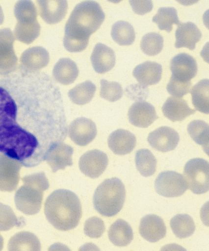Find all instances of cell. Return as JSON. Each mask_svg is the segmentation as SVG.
Here are the masks:
<instances>
[{
	"instance_id": "39",
	"label": "cell",
	"mask_w": 209,
	"mask_h": 251,
	"mask_svg": "<svg viewBox=\"0 0 209 251\" xmlns=\"http://www.w3.org/2000/svg\"><path fill=\"white\" fill-rule=\"evenodd\" d=\"M22 224L11 207L0 202V231H8Z\"/></svg>"
},
{
	"instance_id": "14",
	"label": "cell",
	"mask_w": 209,
	"mask_h": 251,
	"mask_svg": "<svg viewBox=\"0 0 209 251\" xmlns=\"http://www.w3.org/2000/svg\"><path fill=\"white\" fill-rule=\"evenodd\" d=\"M128 117L130 124L139 128L149 127L158 118L154 106L145 101L135 102L131 105Z\"/></svg>"
},
{
	"instance_id": "38",
	"label": "cell",
	"mask_w": 209,
	"mask_h": 251,
	"mask_svg": "<svg viewBox=\"0 0 209 251\" xmlns=\"http://www.w3.org/2000/svg\"><path fill=\"white\" fill-rule=\"evenodd\" d=\"M100 96L110 102H116L123 97L124 92L122 86L118 82H110L106 80H101Z\"/></svg>"
},
{
	"instance_id": "17",
	"label": "cell",
	"mask_w": 209,
	"mask_h": 251,
	"mask_svg": "<svg viewBox=\"0 0 209 251\" xmlns=\"http://www.w3.org/2000/svg\"><path fill=\"white\" fill-rule=\"evenodd\" d=\"M40 16L49 24L60 23L66 15L68 3L65 0H39Z\"/></svg>"
},
{
	"instance_id": "24",
	"label": "cell",
	"mask_w": 209,
	"mask_h": 251,
	"mask_svg": "<svg viewBox=\"0 0 209 251\" xmlns=\"http://www.w3.org/2000/svg\"><path fill=\"white\" fill-rule=\"evenodd\" d=\"M52 75L58 83L70 85L74 83L78 76L79 70L74 61L69 58H62L54 66Z\"/></svg>"
},
{
	"instance_id": "27",
	"label": "cell",
	"mask_w": 209,
	"mask_h": 251,
	"mask_svg": "<svg viewBox=\"0 0 209 251\" xmlns=\"http://www.w3.org/2000/svg\"><path fill=\"white\" fill-rule=\"evenodd\" d=\"M7 248L11 251H39L41 245L35 234L29 231H21L9 239Z\"/></svg>"
},
{
	"instance_id": "33",
	"label": "cell",
	"mask_w": 209,
	"mask_h": 251,
	"mask_svg": "<svg viewBox=\"0 0 209 251\" xmlns=\"http://www.w3.org/2000/svg\"><path fill=\"white\" fill-rule=\"evenodd\" d=\"M111 36L120 46L132 45L135 39L133 26L125 21H118L114 24L111 27Z\"/></svg>"
},
{
	"instance_id": "11",
	"label": "cell",
	"mask_w": 209,
	"mask_h": 251,
	"mask_svg": "<svg viewBox=\"0 0 209 251\" xmlns=\"http://www.w3.org/2000/svg\"><path fill=\"white\" fill-rule=\"evenodd\" d=\"M97 129L95 123L90 119L78 118L70 125L69 135L70 139L78 146L85 147L95 139Z\"/></svg>"
},
{
	"instance_id": "13",
	"label": "cell",
	"mask_w": 209,
	"mask_h": 251,
	"mask_svg": "<svg viewBox=\"0 0 209 251\" xmlns=\"http://www.w3.org/2000/svg\"><path fill=\"white\" fill-rule=\"evenodd\" d=\"M180 141L178 133L172 128L163 126L151 132L148 137L150 146L156 151L167 152L174 151Z\"/></svg>"
},
{
	"instance_id": "40",
	"label": "cell",
	"mask_w": 209,
	"mask_h": 251,
	"mask_svg": "<svg viewBox=\"0 0 209 251\" xmlns=\"http://www.w3.org/2000/svg\"><path fill=\"white\" fill-rule=\"evenodd\" d=\"M192 89L191 81L180 80L172 75L167 86V90L173 97L181 98L190 93Z\"/></svg>"
},
{
	"instance_id": "21",
	"label": "cell",
	"mask_w": 209,
	"mask_h": 251,
	"mask_svg": "<svg viewBox=\"0 0 209 251\" xmlns=\"http://www.w3.org/2000/svg\"><path fill=\"white\" fill-rule=\"evenodd\" d=\"M177 48H186L193 50L196 45L200 41L202 33L195 24L192 22L181 23L178 25L176 31Z\"/></svg>"
},
{
	"instance_id": "31",
	"label": "cell",
	"mask_w": 209,
	"mask_h": 251,
	"mask_svg": "<svg viewBox=\"0 0 209 251\" xmlns=\"http://www.w3.org/2000/svg\"><path fill=\"white\" fill-rule=\"evenodd\" d=\"M135 162L137 170L144 177L153 176L157 171V158L148 149L139 150L135 154Z\"/></svg>"
},
{
	"instance_id": "28",
	"label": "cell",
	"mask_w": 209,
	"mask_h": 251,
	"mask_svg": "<svg viewBox=\"0 0 209 251\" xmlns=\"http://www.w3.org/2000/svg\"><path fill=\"white\" fill-rule=\"evenodd\" d=\"M192 102L195 109L204 114L209 112V79H203L192 88Z\"/></svg>"
},
{
	"instance_id": "3",
	"label": "cell",
	"mask_w": 209,
	"mask_h": 251,
	"mask_svg": "<svg viewBox=\"0 0 209 251\" xmlns=\"http://www.w3.org/2000/svg\"><path fill=\"white\" fill-rule=\"evenodd\" d=\"M38 146L37 138L18 124L0 127V152L22 162L30 158Z\"/></svg>"
},
{
	"instance_id": "29",
	"label": "cell",
	"mask_w": 209,
	"mask_h": 251,
	"mask_svg": "<svg viewBox=\"0 0 209 251\" xmlns=\"http://www.w3.org/2000/svg\"><path fill=\"white\" fill-rule=\"evenodd\" d=\"M170 225L173 232L177 238L184 239L192 236L196 230V225L192 217L187 214L175 216Z\"/></svg>"
},
{
	"instance_id": "32",
	"label": "cell",
	"mask_w": 209,
	"mask_h": 251,
	"mask_svg": "<svg viewBox=\"0 0 209 251\" xmlns=\"http://www.w3.org/2000/svg\"><path fill=\"white\" fill-rule=\"evenodd\" d=\"M96 91L95 85L91 81L87 80L70 90L68 95L73 103L82 105L91 102L94 97Z\"/></svg>"
},
{
	"instance_id": "41",
	"label": "cell",
	"mask_w": 209,
	"mask_h": 251,
	"mask_svg": "<svg viewBox=\"0 0 209 251\" xmlns=\"http://www.w3.org/2000/svg\"><path fill=\"white\" fill-rule=\"evenodd\" d=\"M84 230L85 234L89 238L98 239L104 233L105 224L99 217H92L86 221Z\"/></svg>"
},
{
	"instance_id": "1",
	"label": "cell",
	"mask_w": 209,
	"mask_h": 251,
	"mask_svg": "<svg viewBox=\"0 0 209 251\" xmlns=\"http://www.w3.org/2000/svg\"><path fill=\"white\" fill-rule=\"evenodd\" d=\"M105 14L94 1L81 2L74 9L65 27L64 46L71 52L85 50L90 37L104 21Z\"/></svg>"
},
{
	"instance_id": "25",
	"label": "cell",
	"mask_w": 209,
	"mask_h": 251,
	"mask_svg": "<svg viewBox=\"0 0 209 251\" xmlns=\"http://www.w3.org/2000/svg\"><path fill=\"white\" fill-rule=\"evenodd\" d=\"M108 234L111 243L118 247H125L129 245L134 237L132 227L123 219L116 220L111 225Z\"/></svg>"
},
{
	"instance_id": "35",
	"label": "cell",
	"mask_w": 209,
	"mask_h": 251,
	"mask_svg": "<svg viewBox=\"0 0 209 251\" xmlns=\"http://www.w3.org/2000/svg\"><path fill=\"white\" fill-rule=\"evenodd\" d=\"M187 131L193 141L202 146L204 151L208 154L209 143L208 124L203 120H193L188 124Z\"/></svg>"
},
{
	"instance_id": "36",
	"label": "cell",
	"mask_w": 209,
	"mask_h": 251,
	"mask_svg": "<svg viewBox=\"0 0 209 251\" xmlns=\"http://www.w3.org/2000/svg\"><path fill=\"white\" fill-rule=\"evenodd\" d=\"M164 46L163 37L157 32H150L143 36L140 48L145 54L155 56L161 52Z\"/></svg>"
},
{
	"instance_id": "15",
	"label": "cell",
	"mask_w": 209,
	"mask_h": 251,
	"mask_svg": "<svg viewBox=\"0 0 209 251\" xmlns=\"http://www.w3.org/2000/svg\"><path fill=\"white\" fill-rule=\"evenodd\" d=\"M139 233L150 243H157L165 237L167 228L161 217L156 215H148L141 220Z\"/></svg>"
},
{
	"instance_id": "42",
	"label": "cell",
	"mask_w": 209,
	"mask_h": 251,
	"mask_svg": "<svg viewBox=\"0 0 209 251\" xmlns=\"http://www.w3.org/2000/svg\"><path fill=\"white\" fill-rule=\"evenodd\" d=\"M22 181L26 184L37 187L43 191L47 190L50 188V183L45 174L43 172L25 176L23 177Z\"/></svg>"
},
{
	"instance_id": "4",
	"label": "cell",
	"mask_w": 209,
	"mask_h": 251,
	"mask_svg": "<svg viewBox=\"0 0 209 251\" xmlns=\"http://www.w3.org/2000/svg\"><path fill=\"white\" fill-rule=\"evenodd\" d=\"M125 199L123 182L117 177L108 178L96 188L93 197L94 206L101 215L113 217L123 209Z\"/></svg>"
},
{
	"instance_id": "23",
	"label": "cell",
	"mask_w": 209,
	"mask_h": 251,
	"mask_svg": "<svg viewBox=\"0 0 209 251\" xmlns=\"http://www.w3.org/2000/svg\"><path fill=\"white\" fill-rule=\"evenodd\" d=\"M162 109L164 117L173 122H182L196 112L189 107L185 100L173 96L168 98Z\"/></svg>"
},
{
	"instance_id": "22",
	"label": "cell",
	"mask_w": 209,
	"mask_h": 251,
	"mask_svg": "<svg viewBox=\"0 0 209 251\" xmlns=\"http://www.w3.org/2000/svg\"><path fill=\"white\" fill-rule=\"evenodd\" d=\"M162 72V67L158 63L146 61L135 67L133 75L141 85L147 86L158 84Z\"/></svg>"
},
{
	"instance_id": "5",
	"label": "cell",
	"mask_w": 209,
	"mask_h": 251,
	"mask_svg": "<svg viewBox=\"0 0 209 251\" xmlns=\"http://www.w3.org/2000/svg\"><path fill=\"white\" fill-rule=\"evenodd\" d=\"M183 173L187 187L193 194L202 195L209 191V165L207 160L192 159L186 163Z\"/></svg>"
},
{
	"instance_id": "30",
	"label": "cell",
	"mask_w": 209,
	"mask_h": 251,
	"mask_svg": "<svg viewBox=\"0 0 209 251\" xmlns=\"http://www.w3.org/2000/svg\"><path fill=\"white\" fill-rule=\"evenodd\" d=\"M41 26L38 21L17 22L14 28V37L19 41L30 45L40 35Z\"/></svg>"
},
{
	"instance_id": "19",
	"label": "cell",
	"mask_w": 209,
	"mask_h": 251,
	"mask_svg": "<svg viewBox=\"0 0 209 251\" xmlns=\"http://www.w3.org/2000/svg\"><path fill=\"white\" fill-rule=\"evenodd\" d=\"M137 144L134 135L128 130L119 129L111 133L108 139L109 149L115 154L123 156L132 152Z\"/></svg>"
},
{
	"instance_id": "18",
	"label": "cell",
	"mask_w": 209,
	"mask_h": 251,
	"mask_svg": "<svg viewBox=\"0 0 209 251\" xmlns=\"http://www.w3.org/2000/svg\"><path fill=\"white\" fill-rule=\"evenodd\" d=\"M91 61L92 67L97 73H107L115 66V53L111 48L102 43H98L95 46L92 51Z\"/></svg>"
},
{
	"instance_id": "16",
	"label": "cell",
	"mask_w": 209,
	"mask_h": 251,
	"mask_svg": "<svg viewBox=\"0 0 209 251\" xmlns=\"http://www.w3.org/2000/svg\"><path fill=\"white\" fill-rule=\"evenodd\" d=\"M172 75L183 80L191 81L197 74L198 65L195 59L186 53L175 56L170 62Z\"/></svg>"
},
{
	"instance_id": "10",
	"label": "cell",
	"mask_w": 209,
	"mask_h": 251,
	"mask_svg": "<svg viewBox=\"0 0 209 251\" xmlns=\"http://www.w3.org/2000/svg\"><path fill=\"white\" fill-rule=\"evenodd\" d=\"M108 157L106 154L95 149L86 152L80 158L79 167L85 176L91 178L100 177L108 165Z\"/></svg>"
},
{
	"instance_id": "37",
	"label": "cell",
	"mask_w": 209,
	"mask_h": 251,
	"mask_svg": "<svg viewBox=\"0 0 209 251\" xmlns=\"http://www.w3.org/2000/svg\"><path fill=\"white\" fill-rule=\"evenodd\" d=\"M14 14L18 22H28L37 21V8L32 1L22 0L14 6Z\"/></svg>"
},
{
	"instance_id": "20",
	"label": "cell",
	"mask_w": 209,
	"mask_h": 251,
	"mask_svg": "<svg viewBox=\"0 0 209 251\" xmlns=\"http://www.w3.org/2000/svg\"><path fill=\"white\" fill-rule=\"evenodd\" d=\"M50 61L48 51L42 47H34L24 51L20 62L23 68L28 71L35 72L46 67Z\"/></svg>"
},
{
	"instance_id": "45",
	"label": "cell",
	"mask_w": 209,
	"mask_h": 251,
	"mask_svg": "<svg viewBox=\"0 0 209 251\" xmlns=\"http://www.w3.org/2000/svg\"><path fill=\"white\" fill-rule=\"evenodd\" d=\"M4 240L1 234H0V251H2L3 248Z\"/></svg>"
},
{
	"instance_id": "34",
	"label": "cell",
	"mask_w": 209,
	"mask_h": 251,
	"mask_svg": "<svg viewBox=\"0 0 209 251\" xmlns=\"http://www.w3.org/2000/svg\"><path fill=\"white\" fill-rule=\"evenodd\" d=\"M152 21L157 24L160 30L171 32L173 25H179L180 21L177 9L174 7H161L153 17Z\"/></svg>"
},
{
	"instance_id": "26",
	"label": "cell",
	"mask_w": 209,
	"mask_h": 251,
	"mask_svg": "<svg viewBox=\"0 0 209 251\" xmlns=\"http://www.w3.org/2000/svg\"><path fill=\"white\" fill-rule=\"evenodd\" d=\"M17 105L12 96L0 87V127L17 124Z\"/></svg>"
},
{
	"instance_id": "9",
	"label": "cell",
	"mask_w": 209,
	"mask_h": 251,
	"mask_svg": "<svg viewBox=\"0 0 209 251\" xmlns=\"http://www.w3.org/2000/svg\"><path fill=\"white\" fill-rule=\"evenodd\" d=\"M16 38L8 28L0 29V72L8 74L15 70L18 58L14 50Z\"/></svg>"
},
{
	"instance_id": "7",
	"label": "cell",
	"mask_w": 209,
	"mask_h": 251,
	"mask_svg": "<svg viewBox=\"0 0 209 251\" xmlns=\"http://www.w3.org/2000/svg\"><path fill=\"white\" fill-rule=\"evenodd\" d=\"M43 192L40 188L24 183L14 197L17 209L27 215L38 214L41 209Z\"/></svg>"
},
{
	"instance_id": "6",
	"label": "cell",
	"mask_w": 209,
	"mask_h": 251,
	"mask_svg": "<svg viewBox=\"0 0 209 251\" xmlns=\"http://www.w3.org/2000/svg\"><path fill=\"white\" fill-rule=\"evenodd\" d=\"M156 191L159 195L167 198L179 197L187 190L184 176L174 171H164L159 174L155 182Z\"/></svg>"
},
{
	"instance_id": "44",
	"label": "cell",
	"mask_w": 209,
	"mask_h": 251,
	"mask_svg": "<svg viewBox=\"0 0 209 251\" xmlns=\"http://www.w3.org/2000/svg\"><path fill=\"white\" fill-rule=\"evenodd\" d=\"M4 21V14L2 11V9L0 6V25L3 24Z\"/></svg>"
},
{
	"instance_id": "2",
	"label": "cell",
	"mask_w": 209,
	"mask_h": 251,
	"mask_svg": "<svg viewBox=\"0 0 209 251\" xmlns=\"http://www.w3.org/2000/svg\"><path fill=\"white\" fill-rule=\"evenodd\" d=\"M45 214L49 223L56 229L61 231L74 229L82 216L80 200L70 190H55L46 200Z\"/></svg>"
},
{
	"instance_id": "43",
	"label": "cell",
	"mask_w": 209,
	"mask_h": 251,
	"mask_svg": "<svg viewBox=\"0 0 209 251\" xmlns=\"http://www.w3.org/2000/svg\"><path fill=\"white\" fill-rule=\"evenodd\" d=\"M130 5L132 6L133 11L138 15H144V14L150 12L153 10V4L150 0L145 1H129Z\"/></svg>"
},
{
	"instance_id": "12",
	"label": "cell",
	"mask_w": 209,
	"mask_h": 251,
	"mask_svg": "<svg viewBox=\"0 0 209 251\" xmlns=\"http://www.w3.org/2000/svg\"><path fill=\"white\" fill-rule=\"evenodd\" d=\"M74 150L72 147L63 143L52 145L45 154V160L53 173L64 170L73 165L72 156Z\"/></svg>"
},
{
	"instance_id": "8",
	"label": "cell",
	"mask_w": 209,
	"mask_h": 251,
	"mask_svg": "<svg viewBox=\"0 0 209 251\" xmlns=\"http://www.w3.org/2000/svg\"><path fill=\"white\" fill-rule=\"evenodd\" d=\"M22 163L0 152V191L12 192L20 181Z\"/></svg>"
}]
</instances>
